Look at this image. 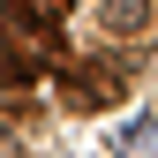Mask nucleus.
<instances>
[{
    "label": "nucleus",
    "mask_w": 158,
    "mask_h": 158,
    "mask_svg": "<svg viewBox=\"0 0 158 158\" xmlns=\"http://www.w3.org/2000/svg\"><path fill=\"white\" fill-rule=\"evenodd\" d=\"M30 83H38V53L8 38V45H0V90H30Z\"/></svg>",
    "instance_id": "3"
},
{
    "label": "nucleus",
    "mask_w": 158,
    "mask_h": 158,
    "mask_svg": "<svg viewBox=\"0 0 158 158\" xmlns=\"http://www.w3.org/2000/svg\"><path fill=\"white\" fill-rule=\"evenodd\" d=\"M98 23H106L113 38H143L158 23V0H98Z\"/></svg>",
    "instance_id": "2"
},
{
    "label": "nucleus",
    "mask_w": 158,
    "mask_h": 158,
    "mask_svg": "<svg viewBox=\"0 0 158 158\" xmlns=\"http://www.w3.org/2000/svg\"><path fill=\"white\" fill-rule=\"evenodd\" d=\"M0 158H23L15 151V121H0Z\"/></svg>",
    "instance_id": "5"
},
{
    "label": "nucleus",
    "mask_w": 158,
    "mask_h": 158,
    "mask_svg": "<svg viewBox=\"0 0 158 158\" xmlns=\"http://www.w3.org/2000/svg\"><path fill=\"white\" fill-rule=\"evenodd\" d=\"M121 98H128V75L113 60H68L60 68V106L68 113H113Z\"/></svg>",
    "instance_id": "1"
},
{
    "label": "nucleus",
    "mask_w": 158,
    "mask_h": 158,
    "mask_svg": "<svg viewBox=\"0 0 158 158\" xmlns=\"http://www.w3.org/2000/svg\"><path fill=\"white\" fill-rule=\"evenodd\" d=\"M38 8H45V15H68V8H75V0H38Z\"/></svg>",
    "instance_id": "6"
},
{
    "label": "nucleus",
    "mask_w": 158,
    "mask_h": 158,
    "mask_svg": "<svg viewBox=\"0 0 158 158\" xmlns=\"http://www.w3.org/2000/svg\"><path fill=\"white\" fill-rule=\"evenodd\" d=\"M106 158H158V121H128L121 143H113Z\"/></svg>",
    "instance_id": "4"
}]
</instances>
